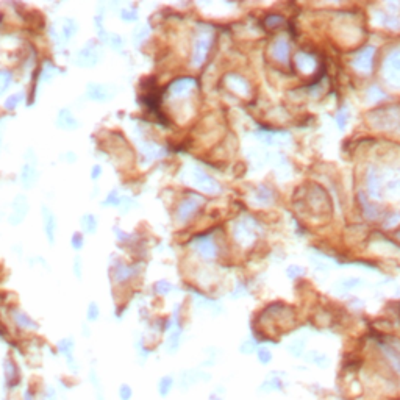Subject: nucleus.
Wrapping results in <instances>:
<instances>
[{
	"mask_svg": "<svg viewBox=\"0 0 400 400\" xmlns=\"http://www.w3.org/2000/svg\"><path fill=\"white\" fill-rule=\"evenodd\" d=\"M74 349H75V342H74L72 338H64L57 344V350H58V354L64 358L67 370L72 375H78L80 374V364L75 358Z\"/></svg>",
	"mask_w": 400,
	"mask_h": 400,
	"instance_id": "obj_2",
	"label": "nucleus"
},
{
	"mask_svg": "<svg viewBox=\"0 0 400 400\" xmlns=\"http://www.w3.org/2000/svg\"><path fill=\"white\" fill-rule=\"evenodd\" d=\"M383 194H386L391 200L400 199V177H385Z\"/></svg>",
	"mask_w": 400,
	"mask_h": 400,
	"instance_id": "obj_13",
	"label": "nucleus"
},
{
	"mask_svg": "<svg viewBox=\"0 0 400 400\" xmlns=\"http://www.w3.org/2000/svg\"><path fill=\"white\" fill-rule=\"evenodd\" d=\"M296 66H297V69L300 70L302 74L308 75V74H311L314 70L316 61H314V58L311 55L305 54V52H299L296 55Z\"/></svg>",
	"mask_w": 400,
	"mask_h": 400,
	"instance_id": "obj_11",
	"label": "nucleus"
},
{
	"mask_svg": "<svg viewBox=\"0 0 400 400\" xmlns=\"http://www.w3.org/2000/svg\"><path fill=\"white\" fill-rule=\"evenodd\" d=\"M256 350H258V347H256V342L253 339L244 341L241 344V347H239V352H241V354H244V355H250V354H253V352H256Z\"/></svg>",
	"mask_w": 400,
	"mask_h": 400,
	"instance_id": "obj_21",
	"label": "nucleus"
},
{
	"mask_svg": "<svg viewBox=\"0 0 400 400\" xmlns=\"http://www.w3.org/2000/svg\"><path fill=\"white\" fill-rule=\"evenodd\" d=\"M88 382L91 385V391L94 395V400H108L106 398V391L103 388V382L99 375V370L96 369V366L91 364L89 370H88Z\"/></svg>",
	"mask_w": 400,
	"mask_h": 400,
	"instance_id": "obj_6",
	"label": "nucleus"
},
{
	"mask_svg": "<svg viewBox=\"0 0 400 400\" xmlns=\"http://www.w3.org/2000/svg\"><path fill=\"white\" fill-rule=\"evenodd\" d=\"M155 288H156V292L161 294V296L168 294V292L171 291V285H168L166 281H159L158 285H155Z\"/></svg>",
	"mask_w": 400,
	"mask_h": 400,
	"instance_id": "obj_24",
	"label": "nucleus"
},
{
	"mask_svg": "<svg viewBox=\"0 0 400 400\" xmlns=\"http://www.w3.org/2000/svg\"><path fill=\"white\" fill-rule=\"evenodd\" d=\"M177 389V377L174 374H164L156 382V394L161 398H168Z\"/></svg>",
	"mask_w": 400,
	"mask_h": 400,
	"instance_id": "obj_8",
	"label": "nucleus"
},
{
	"mask_svg": "<svg viewBox=\"0 0 400 400\" xmlns=\"http://www.w3.org/2000/svg\"><path fill=\"white\" fill-rule=\"evenodd\" d=\"M19 400H39V388H35L33 385H27L25 388L20 389Z\"/></svg>",
	"mask_w": 400,
	"mask_h": 400,
	"instance_id": "obj_16",
	"label": "nucleus"
},
{
	"mask_svg": "<svg viewBox=\"0 0 400 400\" xmlns=\"http://www.w3.org/2000/svg\"><path fill=\"white\" fill-rule=\"evenodd\" d=\"M281 389H283V382H281V379L278 377V375H275V372H272V374H269V377L260 385L258 392L260 394H271V392L281 391Z\"/></svg>",
	"mask_w": 400,
	"mask_h": 400,
	"instance_id": "obj_10",
	"label": "nucleus"
},
{
	"mask_svg": "<svg viewBox=\"0 0 400 400\" xmlns=\"http://www.w3.org/2000/svg\"><path fill=\"white\" fill-rule=\"evenodd\" d=\"M281 22H283V17H281V16H269L266 19V23L269 27H277L278 23H281Z\"/></svg>",
	"mask_w": 400,
	"mask_h": 400,
	"instance_id": "obj_25",
	"label": "nucleus"
},
{
	"mask_svg": "<svg viewBox=\"0 0 400 400\" xmlns=\"http://www.w3.org/2000/svg\"><path fill=\"white\" fill-rule=\"evenodd\" d=\"M225 388L222 385H216L213 389L209 391L208 394V398L206 400H224L225 398Z\"/></svg>",
	"mask_w": 400,
	"mask_h": 400,
	"instance_id": "obj_19",
	"label": "nucleus"
},
{
	"mask_svg": "<svg viewBox=\"0 0 400 400\" xmlns=\"http://www.w3.org/2000/svg\"><path fill=\"white\" fill-rule=\"evenodd\" d=\"M39 400H61L57 385L45 383L39 388Z\"/></svg>",
	"mask_w": 400,
	"mask_h": 400,
	"instance_id": "obj_14",
	"label": "nucleus"
},
{
	"mask_svg": "<svg viewBox=\"0 0 400 400\" xmlns=\"http://www.w3.org/2000/svg\"><path fill=\"white\" fill-rule=\"evenodd\" d=\"M374 55H375V49L374 47H366V49L360 50L355 58H354V67L361 74H369L372 70V63H374Z\"/></svg>",
	"mask_w": 400,
	"mask_h": 400,
	"instance_id": "obj_5",
	"label": "nucleus"
},
{
	"mask_svg": "<svg viewBox=\"0 0 400 400\" xmlns=\"http://www.w3.org/2000/svg\"><path fill=\"white\" fill-rule=\"evenodd\" d=\"M398 122V116L395 113V110L389 108V110H380L375 113L374 117V125L379 128H392L394 125H397Z\"/></svg>",
	"mask_w": 400,
	"mask_h": 400,
	"instance_id": "obj_7",
	"label": "nucleus"
},
{
	"mask_svg": "<svg viewBox=\"0 0 400 400\" xmlns=\"http://www.w3.org/2000/svg\"><path fill=\"white\" fill-rule=\"evenodd\" d=\"M383 186H385V175L380 174L377 169H370L367 174V190L372 199L380 200L383 197Z\"/></svg>",
	"mask_w": 400,
	"mask_h": 400,
	"instance_id": "obj_4",
	"label": "nucleus"
},
{
	"mask_svg": "<svg viewBox=\"0 0 400 400\" xmlns=\"http://www.w3.org/2000/svg\"><path fill=\"white\" fill-rule=\"evenodd\" d=\"M303 347H305V342H303V341L300 342V339H297V341L291 342V345H289V352H291V354H292L294 357H300V355H302V352H303Z\"/></svg>",
	"mask_w": 400,
	"mask_h": 400,
	"instance_id": "obj_23",
	"label": "nucleus"
},
{
	"mask_svg": "<svg viewBox=\"0 0 400 400\" xmlns=\"http://www.w3.org/2000/svg\"><path fill=\"white\" fill-rule=\"evenodd\" d=\"M363 205H364V211H366V216L369 219H375V218H379V208L375 206V203H369L366 199L361 200Z\"/></svg>",
	"mask_w": 400,
	"mask_h": 400,
	"instance_id": "obj_20",
	"label": "nucleus"
},
{
	"mask_svg": "<svg viewBox=\"0 0 400 400\" xmlns=\"http://www.w3.org/2000/svg\"><path fill=\"white\" fill-rule=\"evenodd\" d=\"M213 375L202 367H191L184 369L177 375V389L183 394L190 392L197 385H206L211 383Z\"/></svg>",
	"mask_w": 400,
	"mask_h": 400,
	"instance_id": "obj_1",
	"label": "nucleus"
},
{
	"mask_svg": "<svg viewBox=\"0 0 400 400\" xmlns=\"http://www.w3.org/2000/svg\"><path fill=\"white\" fill-rule=\"evenodd\" d=\"M383 75L392 88L400 89V50H394L386 57L383 64Z\"/></svg>",
	"mask_w": 400,
	"mask_h": 400,
	"instance_id": "obj_3",
	"label": "nucleus"
},
{
	"mask_svg": "<svg viewBox=\"0 0 400 400\" xmlns=\"http://www.w3.org/2000/svg\"><path fill=\"white\" fill-rule=\"evenodd\" d=\"M256 358H258V361H260L261 364L266 366V364H269L272 361V352L268 347H258Z\"/></svg>",
	"mask_w": 400,
	"mask_h": 400,
	"instance_id": "obj_17",
	"label": "nucleus"
},
{
	"mask_svg": "<svg viewBox=\"0 0 400 400\" xmlns=\"http://www.w3.org/2000/svg\"><path fill=\"white\" fill-rule=\"evenodd\" d=\"M11 317H13V322L17 328H20V330H25V332H35L38 330V324L27 314V313H23L20 310H14L11 313Z\"/></svg>",
	"mask_w": 400,
	"mask_h": 400,
	"instance_id": "obj_9",
	"label": "nucleus"
},
{
	"mask_svg": "<svg viewBox=\"0 0 400 400\" xmlns=\"http://www.w3.org/2000/svg\"><path fill=\"white\" fill-rule=\"evenodd\" d=\"M116 395H117V398H119V400H133L135 389H133V386L130 383L124 382V383H121L119 386H117Z\"/></svg>",
	"mask_w": 400,
	"mask_h": 400,
	"instance_id": "obj_15",
	"label": "nucleus"
},
{
	"mask_svg": "<svg viewBox=\"0 0 400 400\" xmlns=\"http://www.w3.org/2000/svg\"><path fill=\"white\" fill-rule=\"evenodd\" d=\"M397 238H398V239H400V231H398V233H397Z\"/></svg>",
	"mask_w": 400,
	"mask_h": 400,
	"instance_id": "obj_27",
	"label": "nucleus"
},
{
	"mask_svg": "<svg viewBox=\"0 0 400 400\" xmlns=\"http://www.w3.org/2000/svg\"><path fill=\"white\" fill-rule=\"evenodd\" d=\"M99 316H100V308H99V305H97V303H94V302H91V303L88 305L86 319H88L89 322H96V321L99 319Z\"/></svg>",
	"mask_w": 400,
	"mask_h": 400,
	"instance_id": "obj_18",
	"label": "nucleus"
},
{
	"mask_svg": "<svg viewBox=\"0 0 400 400\" xmlns=\"http://www.w3.org/2000/svg\"><path fill=\"white\" fill-rule=\"evenodd\" d=\"M272 55L277 61L280 63H286L289 57V44L285 38H280L274 42L272 45Z\"/></svg>",
	"mask_w": 400,
	"mask_h": 400,
	"instance_id": "obj_12",
	"label": "nucleus"
},
{
	"mask_svg": "<svg viewBox=\"0 0 400 400\" xmlns=\"http://www.w3.org/2000/svg\"><path fill=\"white\" fill-rule=\"evenodd\" d=\"M367 97H369V100H372V102H374V99H375V102H379V100H382V99L385 97V94L380 91V88L372 86V88L369 89V92H367Z\"/></svg>",
	"mask_w": 400,
	"mask_h": 400,
	"instance_id": "obj_22",
	"label": "nucleus"
},
{
	"mask_svg": "<svg viewBox=\"0 0 400 400\" xmlns=\"http://www.w3.org/2000/svg\"><path fill=\"white\" fill-rule=\"evenodd\" d=\"M400 222V213H392L388 219H386V227H394Z\"/></svg>",
	"mask_w": 400,
	"mask_h": 400,
	"instance_id": "obj_26",
	"label": "nucleus"
}]
</instances>
